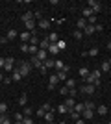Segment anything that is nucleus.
I'll list each match as a JSON object with an SVG mask.
<instances>
[{
    "mask_svg": "<svg viewBox=\"0 0 111 124\" xmlns=\"http://www.w3.org/2000/svg\"><path fill=\"white\" fill-rule=\"evenodd\" d=\"M15 70H19V72H21V76L24 78V76H28V74H30L32 65H30V63H26V61H19V65H17Z\"/></svg>",
    "mask_w": 111,
    "mask_h": 124,
    "instance_id": "f257e3e1",
    "label": "nucleus"
},
{
    "mask_svg": "<svg viewBox=\"0 0 111 124\" xmlns=\"http://www.w3.org/2000/svg\"><path fill=\"white\" fill-rule=\"evenodd\" d=\"M87 8H89L95 15L98 13V11H102V4L98 2V0H89V2H87Z\"/></svg>",
    "mask_w": 111,
    "mask_h": 124,
    "instance_id": "f03ea898",
    "label": "nucleus"
},
{
    "mask_svg": "<svg viewBox=\"0 0 111 124\" xmlns=\"http://www.w3.org/2000/svg\"><path fill=\"white\" fill-rule=\"evenodd\" d=\"M13 67H15V59H13V57H6V61H4V70H6V72H11V70H13Z\"/></svg>",
    "mask_w": 111,
    "mask_h": 124,
    "instance_id": "7ed1b4c3",
    "label": "nucleus"
},
{
    "mask_svg": "<svg viewBox=\"0 0 111 124\" xmlns=\"http://www.w3.org/2000/svg\"><path fill=\"white\" fill-rule=\"evenodd\" d=\"M80 93H81V94H93V93H95V85H89V83H83V85L80 87Z\"/></svg>",
    "mask_w": 111,
    "mask_h": 124,
    "instance_id": "20e7f679",
    "label": "nucleus"
},
{
    "mask_svg": "<svg viewBox=\"0 0 111 124\" xmlns=\"http://www.w3.org/2000/svg\"><path fill=\"white\" fill-rule=\"evenodd\" d=\"M58 76H56V74H52V76L48 78V91H54V89H56V85H58Z\"/></svg>",
    "mask_w": 111,
    "mask_h": 124,
    "instance_id": "39448f33",
    "label": "nucleus"
},
{
    "mask_svg": "<svg viewBox=\"0 0 111 124\" xmlns=\"http://www.w3.org/2000/svg\"><path fill=\"white\" fill-rule=\"evenodd\" d=\"M32 35H33L32 31H26V30H24V31H21V33H19V39H21L22 43H30V39H32Z\"/></svg>",
    "mask_w": 111,
    "mask_h": 124,
    "instance_id": "423d86ee",
    "label": "nucleus"
},
{
    "mask_svg": "<svg viewBox=\"0 0 111 124\" xmlns=\"http://www.w3.org/2000/svg\"><path fill=\"white\" fill-rule=\"evenodd\" d=\"M93 117H95V109H83V113H81L83 120H91Z\"/></svg>",
    "mask_w": 111,
    "mask_h": 124,
    "instance_id": "0eeeda50",
    "label": "nucleus"
},
{
    "mask_svg": "<svg viewBox=\"0 0 111 124\" xmlns=\"http://www.w3.org/2000/svg\"><path fill=\"white\" fill-rule=\"evenodd\" d=\"M48 41H50V45H58V41H59V35L54 31V33H48V37H46Z\"/></svg>",
    "mask_w": 111,
    "mask_h": 124,
    "instance_id": "6e6552de",
    "label": "nucleus"
},
{
    "mask_svg": "<svg viewBox=\"0 0 111 124\" xmlns=\"http://www.w3.org/2000/svg\"><path fill=\"white\" fill-rule=\"evenodd\" d=\"M63 104L67 106V109H69V111H72V109H74V106H76V102H74V98H72V96H69V98L65 100Z\"/></svg>",
    "mask_w": 111,
    "mask_h": 124,
    "instance_id": "1a4fd4ad",
    "label": "nucleus"
},
{
    "mask_svg": "<svg viewBox=\"0 0 111 124\" xmlns=\"http://www.w3.org/2000/svg\"><path fill=\"white\" fill-rule=\"evenodd\" d=\"M24 26H26V31H32L33 33V30H35V21H24Z\"/></svg>",
    "mask_w": 111,
    "mask_h": 124,
    "instance_id": "9d476101",
    "label": "nucleus"
},
{
    "mask_svg": "<svg viewBox=\"0 0 111 124\" xmlns=\"http://www.w3.org/2000/svg\"><path fill=\"white\" fill-rule=\"evenodd\" d=\"M6 37H7V41H13V39H17V37H19V31L11 28V30L7 31V33H6Z\"/></svg>",
    "mask_w": 111,
    "mask_h": 124,
    "instance_id": "9b49d317",
    "label": "nucleus"
},
{
    "mask_svg": "<svg viewBox=\"0 0 111 124\" xmlns=\"http://www.w3.org/2000/svg\"><path fill=\"white\" fill-rule=\"evenodd\" d=\"M43 65H44L46 69H54L56 67V59H54V57H48L46 61H43Z\"/></svg>",
    "mask_w": 111,
    "mask_h": 124,
    "instance_id": "f8f14e48",
    "label": "nucleus"
},
{
    "mask_svg": "<svg viewBox=\"0 0 111 124\" xmlns=\"http://www.w3.org/2000/svg\"><path fill=\"white\" fill-rule=\"evenodd\" d=\"M85 26H87V21H85V19H80V21L76 22V30L83 31V30H85Z\"/></svg>",
    "mask_w": 111,
    "mask_h": 124,
    "instance_id": "ddd939ff",
    "label": "nucleus"
},
{
    "mask_svg": "<svg viewBox=\"0 0 111 124\" xmlns=\"http://www.w3.org/2000/svg\"><path fill=\"white\" fill-rule=\"evenodd\" d=\"M37 26H39L41 30H48V28H50V21H46V19H41Z\"/></svg>",
    "mask_w": 111,
    "mask_h": 124,
    "instance_id": "4468645a",
    "label": "nucleus"
},
{
    "mask_svg": "<svg viewBox=\"0 0 111 124\" xmlns=\"http://www.w3.org/2000/svg\"><path fill=\"white\" fill-rule=\"evenodd\" d=\"M54 111H56V109H52V111H46L43 119L46 120V122H54Z\"/></svg>",
    "mask_w": 111,
    "mask_h": 124,
    "instance_id": "2eb2a0df",
    "label": "nucleus"
},
{
    "mask_svg": "<svg viewBox=\"0 0 111 124\" xmlns=\"http://www.w3.org/2000/svg\"><path fill=\"white\" fill-rule=\"evenodd\" d=\"M37 57H39L41 61H46V59H48V52L46 50H39V52H37Z\"/></svg>",
    "mask_w": 111,
    "mask_h": 124,
    "instance_id": "dca6fc26",
    "label": "nucleus"
},
{
    "mask_svg": "<svg viewBox=\"0 0 111 124\" xmlns=\"http://www.w3.org/2000/svg\"><path fill=\"white\" fill-rule=\"evenodd\" d=\"M46 52H48V54H52V56H56V54H59V48H58V45H50Z\"/></svg>",
    "mask_w": 111,
    "mask_h": 124,
    "instance_id": "f3484780",
    "label": "nucleus"
},
{
    "mask_svg": "<svg viewBox=\"0 0 111 124\" xmlns=\"http://www.w3.org/2000/svg\"><path fill=\"white\" fill-rule=\"evenodd\" d=\"M93 33H95V26L87 24V26H85V30H83V35H93Z\"/></svg>",
    "mask_w": 111,
    "mask_h": 124,
    "instance_id": "a211bd4d",
    "label": "nucleus"
},
{
    "mask_svg": "<svg viewBox=\"0 0 111 124\" xmlns=\"http://www.w3.org/2000/svg\"><path fill=\"white\" fill-rule=\"evenodd\" d=\"M81 13H83V19H85V21H87L89 17H93V15H95V13H93V11H91L89 8H87V6L83 8V11H81Z\"/></svg>",
    "mask_w": 111,
    "mask_h": 124,
    "instance_id": "6ab92c4d",
    "label": "nucleus"
},
{
    "mask_svg": "<svg viewBox=\"0 0 111 124\" xmlns=\"http://www.w3.org/2000/svg\"><path fill=\"white\" fill-rule=\"evenodd\" d=\"M21 80H22L21 72H19V70H13V76H11V82H21Z\"/></svg>",
    "mask_w": 111,
    "mask_h": 124,
    "instance_id": "aec40b11",
    "label": "nucleus"
},
{
    "mask_svg": "<svg viewBox=\"0 0 111 124\" xmlns=\"http://www.w3.org/2000/svg\"><path fill=\"white\" fill-rule=\"evenodd\" d=\"M109 69H111L109 61H104V63L100 65V70H102V72H109Z\"/></svg>",
    "mask_w": 111,
    "mask_h": 124,
    "instance_id": "412c9836",
    "label": "nucleus"
},
{
    "mask_svg": "<svg viewBox=\"0 0 111 124\" xmlns=\"http://www.w3.org/2000/svg\"><path fill=\"white\" fill-rule=\"evenodd\" d=\"M69 89H74L76 87V80H72V78H67V83H65Z\"/></svg>",
    "mask_w": 111,
    "mask_h": 124,
    "instance_id": "4be33fe9",
    "label": "nucleus"
},
{
    "mask_svg": "<svg viewBox=\"0 0 111 124\" xmlns=\"http://www.w3.org/2000/svg\"><path fill=\"white\" fill-rule=\"evenodd\" d=\"M48 46H50V41H48V39H43V41H41V48H39V50H48Z\"/></svg>",
    "mask_w": 111,
    "mask_h": 124,
    "instance_id": "5701e85b",
    "label": "nucleus"
},
{
    "mask_svg": "<svg viewBox=\"0 0 111 124\" xmlns=\"http://www.w3.org/2000/svg\"><path fill=\"white\" fill-rule=\"evenodd\" d=\"M87 56H91V57H96V56H98V48H96V46H93L91 50H87Z\"/></svg>",
    "mask_w": 111,
    "mask_h": 124,
    "instance_id": "b1692460",
    "label": "nucleus"
},
{
    "mask_svg": "<svg viewBox=\"0 0 111 124\" xmlns=\"http://www.w3.org/2000/svg\"><path fill=\"white\" fill-rule=\"evenodd\" d=\"M32 19H33V13H32V11H26V13L22 15V22H24V21H32Z\"/></svg>",
    "mask_w": 111,
    "mask_h": 124,
    "instance_id": "393cba45",
    "label": "nucleus"
},
{
    "mask_svg": "<svg viewBox=\"0 0 111 124\" xmlns=\"http://www.w3.org/2000/svg\"><path fill=\"white\" fill-rule=\"evenodd\" d=\"M58 113H61V115L69 113V109H67V106H65V104H61V106H58Z\"/></svg>",
    "mask_w": 111,
    "mask_h": 124,
    "instance_id": "a878e982",
    "label": "nucleus"
},
{
    "mask_svg": "<svg viewBox=\"0 0 111 124\" xmlns=\"http://www.w3.org/2000/svg\"><path fill=\"white\" fill-rule=\"evenodd\" d=\"M63 67H65V63L61 61V59H56V67L54 69H56V70H63Z\"/></svg>",
    "mask_w": 111,
    "mask_h": 124,
    "instance_id": "bb28decb",
    "label": "nucleus"
},
{
    "mask_svg": "<svg viewBox=\"0 0 111 124\" xmlns=\"http://www.w3.org/2000/svg\"><path fill=\"white\" fill-rule=\"evenodd\" d=\"M89 70H87V67H81V69H80V76H81V78H87V76H89Z\"/></svg>",
    "mask_w": 111,
    "mask_h": 124,
    "instance_id": "cd10ccee",
    "label": "nucleus"
},
{
    "mask_svg": "<svg viewBox=\"0 0 111 124\" xmlns=\"http://www.w3.org/2000/svg\"><path fill=\"white\" fill-rule=\"evenodd\" d=\"M19 104H21V106H26V104H28V94H26V93L19 98Z\"/></svg>",
    "mask_w": 111,
    "mask_h": 124,
    "instance_id": "c85d7f7f",
    "label": "nucleus"
},
{
    "mask_svg": "<svg viewBox=\"0 0 111 124\" xmlns=\"http://www.w3.org/2000/svg\"><path fill=\"white\" fill-rule=\"evenodd\" d=\"M83 109H85V106H83V104H76L72 111H78V113H83Z\"/></svg>",
    "mask_w": 111,
    "mask_h": 124,
    "instance_id": "c756f323",
    "label": "nucleus"
},
{
    "mask_svg": "<svg viewBox=\"0 0 111 124\" xmlns=\"http://www.w3.org/2000/svg\"><path fill=\"white\" fill-rule=\"evenodd\" d=\"M72 35H74V39H78V41H80V39L83 37V31H80V30H74V31H72Z\"/></svg>",
    "mask_w": 111,
    "mask_h": 124,
    "instance_id": "7c9ffc66",
    "label": "nucleus"
},
{
    "mask_svg": "<svg viewBox=\"0 0 111 124\" xmlns=\"http://www.w3.org/2000/svg\"><path fill=\"white\" fill-rule=\"evenodd\" d=\"M96 111H98L100 115H107V111H109V109H107L106 106H98V109H96Z\"/></svg>",
    "mask_w": 111,
    "mask_h": 124,
    "instance_id": "2f4dec72",
    "label": "nucleus"
},
{
    "mask_svg": "<svg viewBox=\"0 0 111 124\" xmlns=\"http://www.w3.org/2000/svg\"><path fill=\"white\" fill-rule=\"evenodd\" d=\"M69 113H70V117H72V120L81 119V113H78V111H69Z\"/></svg>",
    "mask_w": 111,
    "mask_h": 124,
    "instance_id": "473e14b6",
    "label": "nucleus"
},
{
    "mask_svg": "<svg viewBox=\"0 0 111 124\" xmlns=\"http://www.w3.org/2000/svg\"><path fill=\"white\" fill-rule=\"evenodd\" d=\"M58 48H59V52L65 50V48H67V43H65L63 39H59V41H58Z\"/></svg>",
    "mask_w": 111,
    "mask_h": 124,
    "instance_id": "72a5a7b5",
    "label": "nucleus"
},
{
    "mask_svg": "<svg viewBox=\"0 0 111 124\" xmlns=\"http://www.w3.org/2000/svg\"><path fill=\"white\" fill-rule=\"evenodd\" d=\"M6 111H7V106L4 102H0V115H6Z\"/></svg>",
    "mask_w": 111,
    "mask_h": 124,
    "instance_id": "f704fd0d",
    "label": "nucleus"
},
{
    "mask_svg": "<svg viewBox=\"0 0 111 124\" xmlns=\"http://www.w3.org/2000/svg\"><path fill=\"white\" fill-rule=\"evenodd\" d=\"M37 43H39V39H37V37H35V33H33V35H32V39H30V43H28V45H33V46H37Z\"/></svg>",
    "mask_w": 111,
    "mask_h": 124,
    "instance_id": "c9c22d12",
    "label": "nucleus"
},
{
    "mask_svg": "<svg viewBox=\"0 0 111 124\" xmlns=\"http://www.w3.org/2000/svg\"><path fill=\"white\" fill-rule=\"evenodd\" d=\"M83 106H85V109H95V104L91 102V100H87V102H85Z\"/></svg>",
    "mask_w": 111,
    "mask_h": 124,
    "instance_id": "e433bc0d",
    "label": "nucleus"
},
{
    "mask_svg": "<svg viewBox=\"0 0 111 124\" xmlns=\"http://www.w3.org/2000/svg\"><path fill=\"white\" fill-rule=\"evenodd\" d=\"M30 50V45H28V43H22L21 45V52H28Z\"/></svg>",
    "mask_w": 111,
    "mask_h": 124,
    "instance_id": "4c0bfd02",
    "label": "nucleus"
},
{
    "mask_svg": "<svg viewBox=\"0 0 111 124\" xmlns=\"http://www.w3.org/2000/svg\"><path fill=\"white\" fill-rule=\"evenodd\" d=\"M76 93H78V89H76V87H74V89H69V96H72V98H74V96H76Z\"/></svg>",
    "mask_w": 111,
    "mask_h": 124,
    "instance_id": "58836bf2",
    "label": "nucleus"
},
{
    "mask_svg": "<svg viewBox=\"0 0 111 124\" xmlns=\"http://www.w3.org/2000/svg\"><path fill=\"white\" fill-rule=\"evenodd\" d=\"M32 113H33V109H32V108H26V109H24V117H30Z\"/></svg>",
    "mask_w": 111,
    "mask_h": 124,
    "instance_id": "ea45409f",
    "label": "nucleus"
},
{
    "mask_svg": "<svg viewBox=\"0 0 111 124\" xmlns=\"http://www.w3.org/2000/svg\"><path fill=\"white\" fill-rule=\"evenodd\" d=\"M22 119H24V115H22V113H17L15 115V120H17V122H22Z\"/></svg>",
    "mask_w": 111,
    "mask_h": 124,
    "instance_id": "a19ab883",
    "label": "nucleus"
},
{
    "mask_svg": "<svg viewBox=\"0 0 111 124\" xmlns=\"http://www.w3.org/2000/svg\"><path fill=\"white\" fill-rule=\"evenodd\" d=\"M22 124H33V120L30 119V117H24V119H22Z\"/></svg>",
    "mask_w": 111,
    "mask_h": 124,
    "instance_id": "79ce46f5",
    "label": "nucleus"
},
{
    "mask_svg": "<svg viewBox=\"0 0 111 124\" xmlns=\"http://www.w3.org/2000/svg\"><path fill=\"white\" fill-rule=\"evenodd\" d=\"M59 93H61V94H69V87H67V85L61 87V89H59Z\"/></svg>",
    "mask_w": 111,
    "mask_h": 124,
    "instance_id": "37998d69",
    "label": "nucleus"
},
{
    "mask_svg": "<svg viewBox=\"0 0 111 124\" xmlns=\"http://www.w3.org/2000/svg\"><path fill=\"white\" fill-rule=\"evenodd\" d=\"M41 109H44V111H52V108H50V104H43Z\"/></svg>",
    "mask_w": 111,
    "mask_h": 124,
    "instance_id": "c03bdc74",
    "label": "nucleus"
},
{
    "mask_svg": "<svg viewBox=\"0 0 111 124\" xmlns=\"http://www.w3.org/2000/svg\"><path fill=\"white\" fill-rule=\"evenodd\" d=\"M102 30H104V26H102V24H98V22H96V24H95V31H102Z\"/></svg>",
    "mask_w": 111,
    "mask_h": 124,
    "instance_id": "a18cd8bd",
    "label": "nucleus"
},
{
    "mask_svg": "<svg viewBox=\"0 0 111 124\" xmlns=\"http://www.w3.org/2000/svg\"><path fill=\"white\" fill-rule=\"evenodd\" d=\"M44 113H46L44 109H37V117H39V119H41V117H44Z\"/></svg>",
    "mask_w": 111,
    "mask_h": 124,
    "instance_id": "49530a36",
    "label": "nucleus"
},
{
    "mask_svg": "<svg viewBox=\"0 0 111 124\" xmlns=\"http://www.w3.org/2000/svg\"><path fill=\"white\" fill-rule=\"evenodd\" d=\"M91 74H93V76H95L96 80H100V70H93V72H91Z\"/></svg>",
    "mask_w": 111,
    "mask_h": 124,
    "instance_id": "de8ad7c7",
    "label": "nucleus"
},
{
    "mask_svg": "<svg viewBox=\"0 0 111 124\" xmlns=\"http://www.w3.org/2000/svg\"><path fill=\"white\" fill-rule=\"evenodd\" d=\"M7 43V37H0V45H6Z\"/></svg>",
    "mask_w": 111,
    "mask_h": 124,
    "instance_id": "09e8293b",
    "label": "nucleus"
},
{
    "mask_svg": "<svg viewBox=\"0 0 111 124\" xmlns=\"http://www.w3.org/2000/svg\"><path fill=\"white\" fill-rule=\"evenodd\" d=\"M2 124H11V120L7 119V115H6V119H4V122H2Z\"/></svg>",
    "mask_w": 111,
    "mask_h": 124,
    "instance_id": "8fccbe9b",
    "label": "nucleus"
},
{
    "mask_svg": "<svg viewBox=\"0 0 111 124\" xmlns=\"http://www.w3.org/2000/svg\"><path fill=\"white\" fill-rule=\"evenodd\" d=\"M4 61H6L4 57H0V69H4Z\"/></svg>",
    "mask_w": 111,
    "mask_h": 124,
    "instance_id": "3c124183",
    "label": "nucleus"
},
{
    "mask_svg": "<svg viewBox=\"0 0 111 124\" xmlns=\"http://www.w3.org/2000/svg\"><path fill=\"white\" fill-rule=\"evenodd\" d=\"M76 124H85V120L83 119H78V120H76Z\"/></svg>",
    "mask_w": 111,
    "mask_h": 124,
    "instance_id": "603ef678",
    "label": "nucleus"
},
{
    "mask_svg": "<svg viewBox=\"0 0 111 124\" xmlns=\"http://www.w3.org/2000/svg\"><path fill=\"white\" fill-rule=\"evenodd\" d=\"M107 50H111V41H109V43H107Z\"/></svg>",
    "mask_w": 111,
    "mask_h": 124,
    "instance_id": "864d4df0",
    "label": "nucleus"
},
{
    "mask_svg": "<svg viewBox=\"0 0 111 124\" xmlns=\"http://www.w3.org/2000/svg\"><path fill=\"white\" fill-rule=\"evenodd\" d=\"M0 80H4V74H2V72H0Z\"/></svg>",
    "mask_w": 111,
    "mask_h": 124,
    "instance_id": "5fc2aeb1",
    "label": "nucleus"
},
{
    "mask_svg": "<svg viewBox=\"0 0 111 124\" xmlns=\"http://www.w3.org/2000/svg\"><path fill=\"white\" fill-rule=\"evenodd\" d=\"M59 124H69V122H65V120H63V122H59Z\"/></svg>",
    "mask_w": 111,
    "mask_h": 124,
    "instance_id": "6e6d98bb",
    "label": "nucleus"
},
{
    "mask_svg": "<svg viewBox=\"0 0 111 124\" xmlns=\"http://www.w3.org/2000/svg\"><path fill=\"white\" fill-rule=\"evenodd\" d=\"M13 124H22V122H17V120H15V122H13Z\"/></svg>",
    "mask_w": 111,
    "mask_h": 124,
    "instance_id": "4d7b16f0",
    "label": "nucleus"
},
{
    "mask_svg": "<svg viewBox=\"0 0 111 124\" xmlns=\"http://www.w3.org/2000/svg\"><path fill=\"white\" fill-rule=\"evenodd\" d=\"M109 65H111V59H109Z\"/></svg>",
    "mask_w": 111,
    "mask_h": 124,
    "instance_id": "13d9d810",
    "label": "nucleus"
},
{
    "mask_svg": "<svg viewBox=\"0 0 111 124\" xmlns=\"http://www.w3.org/2000/svg\"><path fill=\"white\" fill-rule=\"evenodd\" d=\"M48 124H54V122H48Z\"/></svg>",
    "mask_w": 111,
    "mask_h": 124,
    "instance_id": "bf43d9fd",
    "label": "nucleus"
},
{
    "mask_svg": "<svg viewBox=\"0 0 111 124\" xmlns=\"http://www.w3.org/2000/svg\"><path fill=\"white\" fill-rule=\"evenodd\" d=\"M107 124H111V122H107Z\"/></svg>",
    "mask_w": 111,
    "mask_h": 124,
    "instance_id": "052dcab7",
    "label": "nucleus"
}]
</instances>
